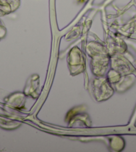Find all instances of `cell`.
Masks as SVG:
<instances>
[{
    "mask_svg": "<svg viewBox=\"0 0 136 152\" xmlns=\"http://www.w3.org/2000/svg\"><path fill=\"white\" fill-rule=\"evenodd\" d=\"M78 1H80V2H83V1H85V0H78Z\"/></svg>",
    "mask_w": 136,
    "mask_h": 152,
    "instance_id": "obj_1",
    "label": "cell"
}]
</instances>
